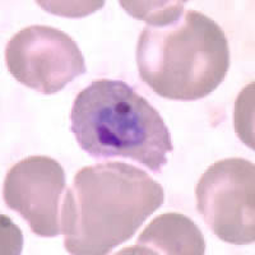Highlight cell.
Wrapping results in <instances>:
<instances>
[{
    "mask_svg": "<svg viewBox=\"0 0 255 255\" xmlns=\"http://www.w3.org/2000/svg\"><path fill=\"white\" fill-rule=\"evenodd\" d=\"M131 17L147 22V26L171 23L183 14L186 1H120Z\"/></svg>",
    "mask_w": 255,
    "mask_h": 255,
    "instance_id": "obj_8",
    "label": "cell"
},
{
    "mask_svg": "<svg viewBox=\"0 0 255 255\" xmlns=\"http://www.w3.org/2000/svg\"><path fill=\"white\" fill-rule=\"evenodd\" d=\"M5 61L15 81L44 95L59 92L87 70L76 41L60 29L38 24L9 40Z\"/></svg>",
    "mask_w": 255,
    "mask_h": 255,
    "instance_id": "obj_5",
    "label": "cell"
},
{
    "mask_svg": "<svg viewBox=\"0 0 255 255\" xmlns=\"http://www.w3.org/2000/svg\"><path fill=\"white\" fill-rule=\"evenodd\" d=\"M203 255L206 241L199 227L186 216L176 212L154 218L139 235L135 247L125 248L120 254Z\"/></svg>",
    "mask_w": 255,
    "mask_h": 255,
    "instance_id": "obj_7",
    "label": "cell"
},
{
    "mask_svg": "<svg viewBox=\"0 0 255 255\" xmlns=\"http://www.w3.org/2000/svg\"><path fill=\"white\" fill-rule=\"evenodd\" d=\"M65 190L64 168L47 156H31L9 168L4 200L27 221L33 234L55 238L61 234V195Z\"/></svg>",
    "mask_w": 255,
    "mask_h": 255,
    "instance_id": "obj_6",
    "label": "cell"
},
{
    "mask_svg": "<svg viewBox=\"0 0 255 255\" xmlns=\"http://www.w3.org/2000/svg\"><path fill=\"white\" fill-rule=\"evenodd\" d=\"M254 83L248 86L243 92L239 95L235 108V129L238 135L240 136L244 142L247 143L250 148L254 149V142H253V125L250 120H253V106H249V102L253 100V95L250 96V90H253Z\"/></svg>",
    "mask_w": 255,
    "mask_h": 255,
    "instance_id": "obj_9",
    "label": "cell"
},
{
    "mask_svg": "<svg viewBox=\"0 0 255 255\" xmlns=\"http://www.w3.org/2000/svg\"><path fill=\"white\" fill-rule=\"evenodd\" d=\"M70 130L90 156L130 158L153 172L172 151L158 111L123 81L97 79L82 90L70 111Z\"/></svg>",
    "mask_w": 255,
    "mask_h": 255,
    "instance_id": "obj_3",
    "label": "cell"
},
{
    "mask_svg": "<svg viewBox=\"0 0 255 255\" xmlns=\"http://www.w3.org/2000/svg\"><path fill=\"white\" fill-rule=\"evenodd\" d=\"M156 180L118 161L86 166L76 174L61 203V234L68 253L105 255L125 243L162 206Z\"/></svg>",
    "mask_w": 255,
    "mask_h": 255,
    "instance_id": "obj_1",
    "label": "cell"
},
{
    "mask_svg": "<svg viewBox=\"0 0 255 255\" xmlns=\"http://www.w3.org/2000/svg\"><path fill=\"white\" fill-rule=\"evenodd\" d=\"M197 208L220 240L248 245L255 240V167L225 158L207 168L195 188Z\"/></svg>",
    "mask_w": 255,
    "mask_h": 255,
    "instance_id": "obj_4",
    "label": "cell"
},
{
    "mask_svg": "<svg viewBox=\"0 0 255 255\" xmlns=\"http://www.w3.org/2000/svg\"><path fill=\"white\" fill-rule=\"evenodd\" d=\"M136 64L142 81L158 96L194 101L213 92L226 77L229 41L215 20L189 9L171 23L144 27Z\"/></svg>",
    "mask_w": 255,
    "mask_h": 255,
    "instance_id": "obj_2",
    "label": "cell"
}]
</instances>
